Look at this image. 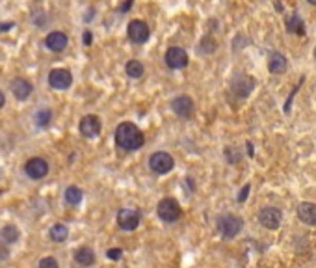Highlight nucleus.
Segmentation results:
<instances>
[{
	"label": "nucleus",
	"instance_id": "obj_1",
	"mask_svg": "<svg viewBox=\"0 0 316 268\" xmlns=\"http://www.w3.org/2000/svg\"><path fill=\"white\" fill-rule=\"evenodd\" d=\"M116 144L125 151H138L145 144V136L134 123L123 121L116 129Z\"/></svg>",
	"mask_w": 316,
	"mask_h": 268
},
{
	"label": "nucleus",
	"instance_id": "obj_2",
	"mask_svg": "<svg viewBox=\"0 0 316 268\" xmlns=\"http://www.w3.org/2000/svg\"><path fill=\"white\" fill-rule=\"evenodd\" d=\"M156 212H158V218L165 224H173L180 218V205L177 203L173 198H164L160 200L158 207H156Z\"/></svg>",
	"mask_w": 316,
	"mask_h": 268
},
{
	"label": "nucleus",
	"instance_id": "obj_3",
	"mask_svg": "<svg viewBox=\"0 0 316 268\" xmlns=\"http://www.w3.org/2000/svg\"><path fill=\"white\" fill-rule=\"evenodd\" d=\"M126 34H128V39H131L132 43L143 45V43H147V39L151 35V30H149L145 21L134 19L128 23V26H126Z\"/></svg>",
	"mask_w": 316,
	"mask_h": 268
},
{
	"label": "nucleus",
	"instance_id": "obj_4",
	"mask_svg": "<svg viewBox=\"0 0 316 268\" xmlns=\"http://www.w3.org/2000/svg\"><path fill=\"white\" fill-rule=\"evenodd\" d=\"M149 166H151V170L155 171V173H158V175H165V173H170V171L173 170L175 160H173V156H171L170 153L158 151V153H155V155H151Z\"/></svg>",
	"mask_w": 316,
	"mask_h": 268
},
{
	"label": "nucleus",
	"instance_id": "obj_5",
	"mask_svg": "<svg viewBox=\"0 0 316 268\" xmlns=\"http://www.w3.org/2000/svg\"><path fill=\"white\" fill-rule=\"evenodd\" d=\"M49 84L52 90H58V92H63V90H69L71 84H73V75L69 69H52L49 73Z\"/></svg>",
	"mask_w": 316,
	"mask_h": 268
},
{
	"label": "nucleus",
	"instance_id": "obj_6",
	"mask_svg": "<svg viewBox=\"0 0 316 268\" xmlns=\"http://www.w3.org/2000/svg\"><path fill=\"white\" fill-rule=\"evenodd\" d=\"M231 90H233V93L236 95V97L246 99L249 93L255 90V80H253L249 75L238 73L233 80H231Z\"/></svg>",
	"mask_w": 316,
	"mask_h": 268
},
{
	"label": "nucleus",
	"instance_id": "obj_7",
	"mask_svg": "<svg viewBox=\"0 0 316 268\" xmlns=\"http://www.w3.org/2000/svg\"><path fill=\"white\" fill-rule=\"evenodd\" d=\"M102 123L99 119V116L95 114H88L80 119V125H78V131L84 138H97L101 134Z\"/></svg>",
	"mask_w": 316,
	"mask_h": 268
},
{
	"label": "nucleus",
	"instance_id": "obj_8",
	"mask_svg": "<svg viewBox=\"0 0 316 268\" xmlns=\"http://www.w3.org/2000/svg\"><path fill=\"white\" fill-rule=\"evenodd\" d=\"M242 227H244L242 218H238V216L234 215H227L219 220V231L224 235V239H234L242 231Z\"/></svg>",
	"mask_w": 316,
	"mask_h": 268
},
{
	"label": "nucleus",
	"instance_id": "obj_9",
	"mask_svg": "<svg viewBox=\"0 0 316 268\" xmlns=\"http://www.w3.org/2000/svg\"><path fill=\"white\" fill-rule=\"evenodd\" d=\"M165 65L170 69H184L188 65V52L180 47H171L164 56Z\"/></svg>",
	"mask_w": 316,
	"mask_h": 268
},
{
	"label": "nucleus",
	"instance_id": "obj_10",
	"mask_svg": "<svg viewBox=\"0 0 316 268\" xmlns=\"http://www.w3.org/2000/svg\"><path fill=\"white\" fill-rule=\"evenodd\" d=\"M140 212L134 209H121L117 212V225L123 231H134L140 225Z\"/></svg>",
	"mask_w": 316,
	"mask_h": 268
},
{
	"label": "nucleus",
	"instance_id": "obj_11",
	"mask_svg": "<svg viewBox=\"0 0 316 268\" xmlns=\"http://www.w3.org/2000/svg\"><path fill=\"white\" fill-rule=\"evenodd\" d=\"M25 171L30 179L39 181L49 173V164H47V160H43V158L34 156V158H30V160L25 164Z\"/></svg>",
	"mask_w": 316,
	"mask_h": 268
},
{
	"label": "nucleus",
	"instance_id": "obj_12",
	"mask_svg": "<svg viewBox=\"0 0 316 268\" xmlns=\"http://www.w3.org/2000/svg\"><path fill=\"white\" fill-rule=\"evenodd\" d=\"M258 222L266 227V229H277L283 222V215L281 210L275 209V207H266V209L261 210L258 215Z\"/></svg>",
	"mask_w": 316,
	"mask_h": 268
},
{
	"label": "nucleus",
	"instance_id": "obj_13",
	"mask_svg": "<svg viewBox=\"0 0 316 268\" xmlns=\"http://www.w3.org/2000/svg\"><path fill=\"white\" fill-rule=\"evenodd\" d=\"M194 99L188 97V95H179L171 101V110L177 114L179 117H190L194 114Z\"/></svg>",
	"mask_w": 316,
	"mask_h": 268
},
{
	"label": "nucleus",
	"instance_id": "obj_14",
	"mask_svg": "<svg viewBox=\"0 0 316 268\" xmlns=\"http://www.w3.org/2000/svg\"><path fill=\"white\" fill-rule=\"evenodd\" d=\"M45 45H47V49L52 50V52H63V50L67 49L69 38H67V34H63V32H50V34L45 38Z\"/></svg>",
	"mask_w": 316,
	"mask_h": 268
},
{
	"label": "nucleus",
	"instance_id": "obj_15",
	"mask_svg": "<svg viewBox=\"0 0 316 268\" xmlns=\"http://www.w3.org/2000/svg\"><path fill=\"white\" fill-rule=\"evenodd\" d=\"M11 93L15 95V99L17 101H25V99H28L30 97V93L34 92V86L26 80V78H13L11 80Z\"/></svg>",
	"mask_w": 316,
	"mask_h": 268
},
{
	"label": "nucleus",
	"instance_id": "obj_16",
	"mask_svg": "<svg viewBox=\"0 0 316 268\" xmlns=\"http://www.w3.org/2000/svg\"><path fill=\"white\" fill-rule=\"evenodd\" d=\"M288 67V60L285 58V54L281 52H272L268 58V69L272 75H283Z\"/></svg>",
	"mask_w": 316,
	"mask_h": 268
},
{
	"label": "nucleus",
	"instance_id": "obj_17",
	"mask_svg": "<svg viewBox=\"0 0 316 268\" xmlns=\"http://www.w3.org/2000/svg\"><path fill=\"white\" fill-rule=\"evenodd\" d=\"M298 216L303 224L316 225V205L314 203H302L298 207Z\"/></svg>",
	"mask_w": 316,
	"mask_h": 268
},
{
	"label": "nucleus",
	"instance_id": "obj_18",
	"mask_svg": "<svg viewBox=\"0 0 316 268\" xmlns=\"http://www.w3.org/2000/svg\"><path fill=\"white\" fill-rule=\"evenodd\" d=\"M75 261L78 264H82V266H91L95 263V252L88 246H82V248H78L75 252Z\"/></svg>",
	"mask_w": 316,
	"mask_h": 268
},
{
	"label": "nucleus",
	"instance_id": "obj_19",
	"mask_svg": "<svg viewBox=\"0 0 316 268\" xmlns=\"http://www.w3.org/2000/svg\"><path fill=\"white\" fill-rule=\"evenodd\" d=\"M216 49H218V41H216L212 35H203L199 41V52L203 56H210V54H214Z\"/></svg>",
	"mask_w": 316,
	"mask_h": 268
},
{
	"label": "nucleus",
	"instance_id": "obj_20",
	"mask_svg": "<svg viewBox=\"0 0 316 268\" xmlns=\"http://www.w3.org/2000/svg\"><path fill=\"white\" fill-rule=\"evenodd\" d=\"M19 229H17V225H13V224H8V225H4L2 227V231H0V239L4 240V242H8V244H13V242H17L19 240Z\"/></svg>",
	"mask_w": 316,
	"mask_h": 268
},
{
	"label": "nucleus",
	"instance_id": "obj_21",
	"mask_svg": "<svg viewBox=\"0 0 316 268\" xmlns=\"http://www.w3.org/2000/svg\"><path fill=\"white\" fill-rule=\"evenodd\" d=\"M125 71L131 78H141L143 73H145V67H143V64H141L140 60H131V62L126 64Z\"/></svg>",
	"mask_w": 316,
	"mask_h": 268
},
{
	"label": "nucleus",
	"instance_id": "obj_22",
	"mask_svg": "<svg viewBox=\"0 0 316 268\" xmlns=\"http://www.w3.org/2000/svg\"><path fill=\"white\" fill-rule=\"evenodd\" d=\"M49 235H50V239H52L54 242H63V240L69 237V229H67V225L54 224L52 227H50Z\"/></svg>",
	"mask_w": 316,
	"mask_h": 268
},
{
	"label": "nucleus",
	"instance_id": "obj_23",
	"mask_svg": "<svg viewBox=\"0 0 316 268\" xmlns=\"http://www.w3.org/2000/svg\"><path fill=\"white\" fill-rule=\"evenodd\" d=\"M65 201H67L69 205L77 207V205L82 201V190H80L78 186H69L67 190H65Z\"/></svg>",
	"mask_w": 316,
	"mask_h": 268
},
{
	"label": "nucleus",
	"instance_id": "obj_24",
	"mask_svg": "<svg viewBox=\"0 0 316 268\" xmlns=\"http://www.w3.org/2000/svg\"><path fill=\"white\" fill-rule=\"evenodd\" d=\"M288 32H294V34H298V35H303V23L296 13L288 19Z\"/></svg>",
	"mask_w": 316,
	"mask_h": 268
},
{
	"label": "nucleus",
	"instance_id": "obj_25",
	"mask_svg": "<svg viewBox=\"0 0 316 268\" xmlns=\"http://www.w3.org/2000/svg\"><path fill=\"white\" fill-rule=\"evenodd\" d=\"M50 110H47V108H43V110H39L38 114H35V123H38L39 127H47L50 123Z\"/></svg>",
	"mask_w": 316,
	"mask_h": 268
},
{
	"label": "nucleus",
	"instance_id": "obj_26",
	"mask_svg": "<svg viewBox=\"0 0 316 268\" xmlns=\"http://www.w3.org/2000/svg\"><path fill=\"white\" fill-rule=\"evenodd\" d=\"M39 268H60V266H58V261L54 257H43L39 261Z\"/></svg>",
	"mask_w": 316,
	"mask_h": 268
},
{
	"label": "nucleus",
	"instance_id": "obj_27",
	"mask_svg": "<svg viewBox=\"0 0 316 268\" xmlns=\"http://www.w3.org/2000/svg\"><path fill=\"white\" fill-rule=\"evenodd\" d=\"M106 257H108V259H112V261H119V259L123 257V249H119V248L108 249V252H106Z\"/></svg>",
	"mask_w": 316,
	"mask_h": 268
},
{
	"label": "nucleus",
	"instance_id": "obj_28",
	"mask_svg": "<svg viewBox=\"0 0 316 268\" xmlns=\"http://www.w3.org/2000/svg\"><path fill=\"white\" fill-rule=\"evenodd\" d=\"M249 188H251L249 185H246V186L242 188V192H240V195H238V201H240V203H244V201H246V198L249 195Z\"/></svg>",
	"mask_w": 316,
	"mask_h": 268
},
{
	"label": "nucleus",
	"instance_id": "obj_29",
	"mask_svg": "<svg viewBox=\"0 0 316 268\" xmlns=\"http://www.w3.org/2000/svg\"><path fill=\"white\" fill-rule=\"evenodd\" d=\"M91 41H93L91 32H89V30H86V32H84V45H86V47H89V45H91Z\"/></svg>",
	"mask_w": 316,
	"mask_h": 268
},
{
	"label": "nucleus",
	"instance_id": "obj_30",
	"mask_svg": "<svg viewBox=\"0 0 316 268\" xmlns=\"http://www.w3.org/2000/svg\"><path fill=\"white\" fill-rule=\"evenodd\" d=\"M13 26V23H6V25H0V32H8L6 28H11Z\"/></svg>",
	"mask_w": 316,
	"mask_h": 268
},
{
	"label": "nucleus",
	"instance_id": "obj_31",
	"mask_svg": "<svg viewBox=\"0 0 316 268\" xmlns=\"http://www.w3.org/2000/svg\"><path fill=\"white\" fill-rule=\"evenodd\" d=\"M131 4H132V0H126L125 6H123V8H121V11H126V10H128V8H131Z\"/></svg>",
	"mask_w": 316,
	"mask_h": 268
},
{
	"label": "nucleus",
	"instance_id": "obj_32",
	"mask_svg": "<svg viewBox=\"0 0 316 268\" xmlns=\"http://www.w3.org/2000/svg\"><path fill=\"white\" fill-rule=\"evenodd\" d=\"M4 104H6V97H4V93L0 92V108L4 106Z\"/></svg>",
	"mask_w": 316,
	"mask_h": 268
},
{
	"label": "nucleus",
	"instance_id": "obj_33",
	"mask_svg": "<svg viewBox=\"0 0 316 268\" xmlns=\"http://www.w3.org/2000/svg\"><path fill=\"white\" fill-rule=\"evenodd\" d=\"M307 2H309V4H312V6H316V0H307Z\"/></svg>",
	"mask_w": 316,
	"mask_h": 268
},
{
	"label": "nucleus",
	"instance_id": "obj_34",
	"mask_svg": "<svg viewBox=\"0 0 316 268\" xmlns=\"http://www.w3.org/2000/svg\"><path fill=\"white\" fill-rule=\"evenodd\" d=\"M312 56H314V60H316V47H314V52H312Z\"/></svg>",
	"mask_w": 316,
	"mask_h": 268
},
{
	"label": "nucleus",
	"instance_id": "obj_35",
	"mask_svg": "<svg viewBox=\"0 0 316 268\" xmlns=\"http://www.w3.org/2000/svg\"><path fill=\"white\" fill-rule=\"evenodd\" d=\"M0 194H2V192H0Z\"/></svg>",
	"mask_w": 316,
	"mask_h": 268
}]
</instances>
